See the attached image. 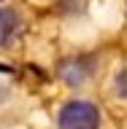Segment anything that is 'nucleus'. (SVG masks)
Returning a JSON list of instances; mask_svg holds the SVG:
<instances>
[{
  "label": "nucleus",
  "instance_id": "1",
  "mask_svg": "<svg viewBox=\"0 0 127 129\" xmlns=\"http://www.w3.org/2000/svg\"><path fill=\"white\" fill-rule=\"evenodd\" d=\"M100 124V110L92 102L73 100L60 113V129H97Z\"/></svg>",
  "mask_w": 127,
  "mask_h": 129
},
{
  "label": "nucleus",
  "instance_id": "2",
  "mask_svg": "<svg viewBox=\"0 0 127 129\" xmlns=\"http://www.w3.org/2000/svg\"><path fill=\"white\" fill-rule=\"evenodd\" d=\"M22 27V19L11 8H0V46H8Z\"/></svg>",
  "mask_w": 127,
  "mask_h": 129
}]
</instances>
